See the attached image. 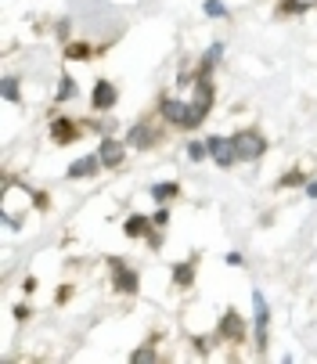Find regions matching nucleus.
<instances>
[{"mask_svg":"<svg viewBox=\"0 0 317 364\" xmlns=\"http://www.w3.org/2000/svg\"><path fill=\"white\" fill-rule=\"evenodd\" d=\"M303 195H306V198H313V202H317V181H313V177H310V181H306V188H303Z\"/></svg>","mask_w":317,"mask_h":364,"instance_id":"35","label":"nucleus"},{"mask_svg":"<svg viewBox=\"0 0 317 364\" xmlns=\"http://www.w3.org/2000/svg\"><path fill=\"white\" fill-rule=\"evenodd\" d=\"M217 109V83L213 80H198L191 87V97H188V119H184V134H198L205 127V119L213 116Z\"/></svg>","mask_w":317,"mask_h":364,"instance_id":"1","label":"nucleus"},{"mask_svg":"<svg viewBox=\"0 0 317 364\" xmlns=\"http://www.w3.org/2000/svg\"><path fill=\"white\" fill-rule=\"evenodd\" d=\"M224 264H227V267H245V256H242L238 249H231V252H224Z\"/></svg>","mask_w":317,"mask_h":364,"instance_id":"33","label":"nucleus"},{"mask_svg":"<svg viewBox=\"0 0 317 364\" xmlns=\"http://www.w3.org/2000/svg\"><path fill=\"white\" fill-rule=\"evenodd\" d=\"M231 141H235V151H238V163H259L271 148L267 134H263L259 127H242V130L231 134Z\"/></svg>","mask_w":317,"mask_h":364,"instance_id":"7","label":"nucleus"},{"mask_svg":"<svg viewBox=\"0 0 317 364\" xmlns=\"http://www.w3.org/2000/svg\"><path fill=\"white\" fill-rule=\"evenodd\" d=\"M198 264H202V252H191L188 259H177V264H170V282L177 292H191L195 282H198Z\"/></svg>","mask_w":317,"mask_h":364,"instance_id":"13","label":"nucleus"},{"mask_svg":"<svg viewBox=\"0 0 317 364\" xmlns=\"http://www.w3.org/2000/svg\"><path fill=\"white\" fill-rule=\"evenodd\" d=\"M202 15L213 18V22H224V18H231V8L224 0H202Z\"/></svg>","mask_w":317,"mask_h":364,"instance_id":"25","label":"nucleus"},{"mask_svg":"<svg viewBox=\"0 0 317 364\" xmlns=\"http://www.w3.org/2000/svg\"><path fill=\"white\" fill-rule=\"evenodd\" d=\"M72 296H76V289H72V285H62V289L55 292V306H65Z\"/></svg>","mask_w":317,"mask_h":364,"instance_id":"32","label":"nucleus"},{"mask_svg":"<svg viewBox=\"0 0 317 364\" xmlns=\"http://www.w3.org/2000/svg\"><path fill=\"white\" fill-rule=\"evenodd\" d=\"M224 58H227V43L224 40H213L202 55H198V65H195V83L198 80H213L217 76V69L224 65Z\"/></svg>","mask_w":317,"mask_h":364,"instance_id":"12","label":"nucleus"},{"mask_svg":"<svg viewBox=\"0 0 317 364\" xmlns=\"http://www.w3.org/2000/svg\"><path fill=\"white\" fill-rule=\"evenodd\" d=\"M191 350H195L198 357H209V353H213V343L202 339V336H191Z\"/></svg>","mask_w":317,"mask_h":364,"instance_id":"30","label":"nucleus"},{"mask_svg":"<svg viewBox=\"0 0 317 364\" xmlns=\"http://www.w3.org/2000/svg\"><path fill=\"white\" fill-rule=\"evenodd\" d=\"M155 112L170 130H184V119H188V97L181 94H158L155 101Z\"/></svg>","mask_w":317,"mask_h":364,"instance_id":"9","label":"nucleus"},{"mask_svg":"<svg viewBox=\"0 0 317 364\" xmlns=\"http://www.w3.org/2000/svg\"><path fill=\"white\" fill-rule=\"evenodd\" d=\"M306 181H310V173H306L303 166H292V170H285V173L274 181V191H303Z\"/></svg>","mask_w":317,"mask_h":364,"instance_id":"21","label":"nucleus"},{"mask_svg":"<svg viewBox=\"0 0 317 364\" xmlns=\"http://www.w3.org/2000/svg\"><path fill=\"white\" fill-rule=\"evenodd\" d=\"M104 267H109V285H112L116 296H123V299H137L141 296V271L127 264V256H109Z\"/></svg>","mask_w":317,"mask_h":364,"instance_id":"3","label":"nucleus"},{"mask_svg":"<svg viewBox=\"0 0 317 364\" xmlns=\"http://www.w3.org/2000/svg\"><path fill=\"white\" fill-rule=\"evenodd\" d=\"M252 350L259 357H267V346H271V303L263 296V289H252Z\"/></svg>","mask_w":317,"mask_h":364,"instance_id":"5","label":"nucleus"},{"mask_svg":"<svg viewBox=\"0 0 317 364\" xmlns=\"http://www.w3.org/2000/svg\"><path fill=\"white\" fill-rule=\"evenodd\" d=\"M313 11H317V0H313Z\"/></svg>","mask_w":317,"mask_h":364,"instance_id":"36","label":"nucleus"},{"mask_svg":"<svg viewBox=\"0 0 317 364\" xmlns=\"http://www.w3.org/2000/svg\"><path fill=\"white\" fill-rule=\"evenodd\" d=\"M47 137H50V144H55V148H69V144H76V141L87 137V123L76 119V116H65L55 105V109L47 112Z\"/></svg>","mask_w":317,"mask_h":364,"instance_id":"2","label":"nucleus"},{"mask_svg":"<svg viewBox=\"0 0 317 364\" xmlns=\"http://www.w3.org/2000/svg\"><path fill=\"white\" fill-rule=\"evenodd\" d=\"M213 339H217V343H227V346H242V343H249V339H252V325L242 318V310L227 306L224 314L217 318Z\"/></svg>","mask_w":317,"mask_h":364,"instance_id":"6","label":"nucleus"},{"mask_svg":"<svg viewBox=\"0 0 317 364\" xmlns=\"http://www.w3.org/2000/svg\"><path fill=\"white\" fill-rule=\"evenodd\" d=\"M144 242H148V249H151V252H158V249L166 245V231H158V228H151V235H148Z\"/></svg>","mask_w":317,"mask_h":364,"instance_id":"29","label":"nucleus"},{"mask_svg":"<svg viewBox=\"0 0 317 364\" xmlns=\"http://www.w3.org/2000/svg\"><path fill=\"white\" fill-rule=\"evenodd\" d=\"M94 151L101 155L104 170H123V166H127V155H130V144H127V137L109 134V137H101V141H97Z\"/></svg>","mask_w":317,"mask_h":364,"instance_id":"11","label":"nucleus"},{"mask_svg":"<svg viewBox=\"0 0 317 364\" xmlns=\"http://www.w3.org/2000/svg\"><path fill=\"white\" fill-rule=\"evenodd\" d=\"M97 173H104V163L97 151H83L65 166V181H94Z\"/></svg>","mask_w":317,"mask_h":364,"instance_id":"14","label":"nucleus"},{"mask_svg":"<svg viewBox=\"0 0 317 364\" xmlns=\"http://www.w3.org/2000/svg\"><path fill=\"white\" fill-rule=\"evenodd\" d=\"M181 195H184V184H181L177 177H170V181H155V184L148 188V198H151L155 205H173Z\"/></svg>","mask_w":317,"mask_h":364,"instance_id":"15","label":"nucleus"},{"mask_svg":"<svg viewBox=\"0 0 317 364\" xmlns=\"http://www.w3.org/2000/svg\"><path fill=\"white\" fill-rule=\"evenodd\" d=\"M151 213H127L123 217V235L130 238V242H144L148 235H151Z\"/></svg>","mask_w":317,"mask_h":364,"instance_id":"18","label":"nucleus"},{"mask_svg":"<svg viewBox=\"0 0 317 364\" xmlns=\"http://www.w3.org/2000/svg\"><path fill=\"white\" fill-rule=\"evenodd\" d=\"M123 137H127L130 151H155V148H163V141L170 137V127L166 123H151V119H134Z\"/></svg>","mask_w":317,"mask_h":364,"instance_id":"4","label":"nucleus"},{"mask_svg":"<svg viewBox=\"0 0 317 364\" xmlns=\"http://www.w3.org/2000/svg\"><path fill=\"white\" fill-rule=\"evenodd\" d=\"M76 97H80L76 76L72 73H58V80H55V105H69V101H76Z\"/></svg>","mask_w":317,"mask_h":364,"instance_id":"19","label":"nucleus"},{"mask_svg":"<svg viewBox=\"0 0 317 364\" xmlns=\"http://www.w3.org/2000/svg\"><path fill=\"white\" fill-rule=\"evenodd\" d=\"M209 141V163L217 170H235L238 166V151H235V141L231 134H205Z\"/></svg>","mask_w":317,"mask_h":364,"instance_id":"10","label":"nucleus"},{"mask_svg":"<svg viewBox=\"0 0 317 364\" xmlns=\"http://www.w3.org/2000/svg\"><path fill=\"white\" fill-rule=\"evenodd\" d=\"M0 94H4L8 105H22V76L8 73L4 80H0Z\"/></svg>","mask_w":317,"mask_h":364,"instance_id":"23","label":"nucleus"},{"mask_svg":"<svg viewBox=\"0 0 317 364\" xmlns=\"http://www.w3.org/2000/svg\"><path fill=\"white\" fill-rule=\"evenodd\" d=\"M26 195H29V202H33L36 213H50V205H55L50 191H43V188H26Z\"/></svg>","mask_w":317,"mask_h":364,"instance_id":"24","label":"nucleus"},{"mask_svg":"<svg viewBox=\"0 0 317 364\" xmlns=\"http://www.w3.org/2000/svg\"><path fill=\"white\" fill-rule=\"evenodd\" d=\"M310 11H313V0H278L274 11H271V18H274V22H292V18H303V15H310Z\"/></svg>","mask_w":317,"mask_h":364,"instance_id":"17","label":"nucleus"},{"mask_svg":"<svg viewBox=\"0 0 317 364\" xmlns=\"http://www.w3.org/2000/svg\"><path fill=\"white\" fill-rule=\"evenodd\" d=\"M116 105H119V87L109 76H97L90 83V112L94 116H112Z\"/></svg>","mask_w":317,"mask_h":364,"instance_id":"8","label":"nucleus"},{"mask_svg":"<svg viewBox=\"0 0 317 364\" xmlns=\"http://www.w3.org/2000/svg\"><path fill=\"white\" fill-rule=\"evenodd\" d=\"M151 224H155L158 231H170V224H173V205H155Z\"/></svg>","mask_w":317,"mask_h":364,"instance_id":"26","label":"nucleus"},{"mask_svg":"<svg viewBox=\"0 0 317 364\" xmlns=\"http://www.w3.org/2000/svg\"><path fill=\"white\" fill-rule=\"evenodd\" d=\"M184 155H188V163H195V166L209 163V141L205 137H188L184 141Z\"/></svg>","mask_w":317,"mask_h":364,"instance_id":"22","label":"nucleus"},{"mask_svg":"<svg viewBox=\"0 0 317 364\" xmlns=\"http://www.w3.org/2000/svg\"><path fill=\"white\" fill-rule=\"evenodd\" d=\"M55 36H58L62 43H69V40H72V18H69V15H62V18L55 22Z\"/></svg>","mask_w":317,"mask_h":364,"instance_id":"27","label":"nucleus"},{"mask_svg":"<svg viewBox=\"0 0 317 364\" xmlns=\"http://www.w3.org/2000/svg\"><path fill=\"white\" fill-rule=\"evenodd\" d=\"M36 285H40V282H36L33 274H26V278H22V296H33V292H36Z\"/></svg>","mask_w":317,"mask_h":364,"instance_id":"34","label":"nucleus"},{"mask_svg":"<svg viewBox=\"0 0 317 364\" xmlns=\"http://www.w3.org/2000/svg\"><path fill=\"white\" fill-rule=\"evenodd\" d=\"M158 343H163V332H151V336H148L141 346H134V350H130V357H127V360H130V364H148V360H158V350H155Z\"/></svg>","mask_w":317,"mask_h":364,"instance_id":"20","label":"nucleus"},{"mask_svg":"<svg viewBox=\"0 0 317 364\" xmlns=\"http://www.w3.org/2000/svg\"><path fill=\"white\" fill-rule=\"evenodd\" d=\"M11 318H15L18 325H26V321H33V306H29L26 299H22V303H15V306H11Z\"/></svg>","mask_w":317,"mask_h":364,"instance_id":"28","label":"nucleus"},{"mask_svg":"<svg viewBox=\"0 0 317 364\" xmlns=\"http://www.w3.org/2000/svg\"><path fill=\"white\" fill-rule=\"evenodd\" d=\"M101 50H97V43H90V40H69V43H62V62H69V65H76V62H90V58H97Z\"/></svg>","mask_w":317,"mask_h":364,"instance_id":"16","label":"nucleus"},{"mask_svg":"<svg viewBox=\"0 0 317 364\" xmlns=\"http://www.w3.org/2000/svg\"><path fill=\"white\" fill-rule=\"evenodd\" d=\"M4 228H8V231H22V228H26V217H18V213L4 210Z\"/></svg>","mask_w":317,"mask_h":364,"instance_id":"31","label":"nucleus"}]
</instances>
